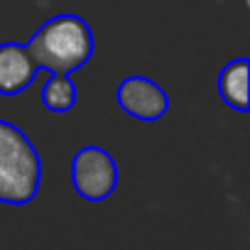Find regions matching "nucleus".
Here are the masks:
<instances>
[{
  "instance_id": "nucleus-1",
  "label": "nucleus",
  "mask_w": 250,
  "mask_h": 250,
  "mask_svg": "<svg viewBox=\"0 0 250 250\" xmlns=\"http://www.w3.org/2000/svg\"><path fill=\"white\" fill-rule=\"evenodd\" d=\"M27 49L37 69L71 74L88 64L93 57L96 42L88 22L79 15L64 13L47 20L27 42Z\"/></svg>"
},
{
  "instance_id": "nucleus-2",
  "label": "nucleus",
  "mask_w": 250,
  "mask_h": 250,
  "mask_svg": "<svg viewBox=\"0 0 250 250\" xmlns=\"http://www.w3.org/2000/svg\"><path fill=\"white\" fill-rule=\"evenodd\" d=\"M42 182V160L27 135L10 120H0V204H30Z\"/></svg>"
},
{
  "instance_id": "nucleus-3",
  "label": "nucleus",
  "mask_w": 250,
  "mask_h": 250,
  "mask_svg": "<svg viewBox=\"0 0 250 250\" xmlns=\"http://www.w3.org/2000/svg\"><path fill=\"white\" fill-rule=\"evenodd\" d=\"M71 184L86 201H103L118 187V165L98 145L81 147L71 160Z\"/></svg>"
},
{
  "instance_id": "nucleus-4",
  "label": "nucleus",
  "mask_w": 250,
  "mask_h": 250,
  "mask_svg": "<svg viewBox=\"0 0 250 250\" xmlns=\"http://www.w3.org/2000/svg\"><path fill=\"white\" fill-rule=\"evenodd\" d=\"M115 101L123 108V113H128L130 118H138V120H145V123L160 120L169 110V96L157 81L147 76L123 79L115 91Z\"/></svg>"
},
{
  "instance_id": "nucleus-5",
  "label": "nucleus",
  "mask_w": 250,
  "mask_h": 250,
  "mask_svg": "<svg viewBox=\"0 0 250 250\" xmlns=\"http://www.w3.org/2000/svg\"><path fill=\"white\" fill-rule=\"evenodd\" d=\"M37 64L27 44L3 42L0 44V96L22 93L37 76Z\"/></svg>"
},
{
  "instance_id": "nucleus-6",
  "label": "nucleus",
  "mask_w": 250,
  "mask_h": 250,
  "mask_svg": "<svg viewBox=\"0 0 250 250\" xmlns=\"http://www.w3.org/2000/svg\"><path fill=\"white\" fill-rule=\"evenodd\" d=\"M248 74H250V64L245 57L228 62L218 74V93L223 103L240 113L248 110Z\"/></svg>"
},
{
  "instance_id": "nucleus-7",
  "label": "nucleus",
  "mask_w": 250,
  "mask_h": 250,
  "mask_svg": "<svg viewBox=\"0 0 250 250\" xmlns=\"http://www.w3.org/2000/svg\"><path fill=\"white\" fill-rule=\"evenodd\" d=\"M42 105L52 113H66L76 105V83L69 74L49 71V79L42 86Z\"/></svg>"
}]
</instances>
